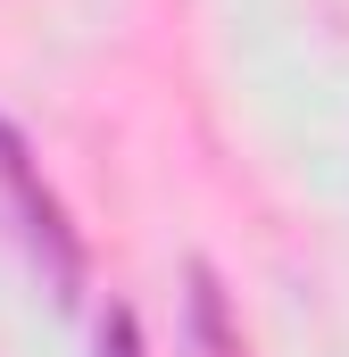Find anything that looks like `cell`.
Here are the masks:
<instances>
[{"mask_svg":"<svg viewBox=\"0 0 349 357\" xmlns=\"http://www.w3.org/2000/svg\"><path fill=\"white\" fill-rule=\"evenodd\" d=\"M100 349H108V357H142V349H133V316H125V307L108 316V333H100Z\"/></svg>","mask_w":349,"mask_h":357,"instance_id":"cell-2","label":"cell"},{"mask_svg":"<svg viewBox=\"0 0 349 357\" xmlns=\"http://www.w3.org/2000/svg\"><path fill=\"white\" fill-rule=\"evenodd\" d=\"M0 183L17 191V216H25V241L50 258V282L59 291H75V274H84V250H75V233H67V216H59V199L34 183V167H25V150H17V133L0 125Z\"/></svg>","mask_w":349,"mask_h":357,"instance_id":"cell-1","label":"cell"}]
</instances>
